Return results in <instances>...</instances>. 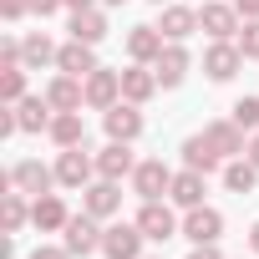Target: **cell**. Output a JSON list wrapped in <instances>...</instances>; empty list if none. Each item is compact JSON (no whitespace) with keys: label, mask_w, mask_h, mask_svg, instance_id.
Instances as JSON below:
<instances>
[{"label":"cell","mask_w":259,"mask_h":259,"mask_svg":"<svg viewBox=\"0 0 259 259\" xmlns=\"http://www.w3.org/2000/svg\"><path fill=\"white\" fill-rule=\"evenodd\" d=\"M173 188V168L163 163V158H148V163H138V173H133V193L148 203V198H163Z\"/></svg>","instance_id":"9c48e42d"},{"label":"cell","mask_w":259,"mask_h":259,"mask_svg":"<svg viewBox=\"0 0 259 259\" xmlns=\"http://www.w3.org/2000/svg\"><path fill=\"white\" fill-rule=\"evenodd\" d=\"M163 46H168V36H163L158 26H133V31H127V56L143 61V66H153V61L163 56Z\"/></svg>","instance_id":"5bb4252c"},{"label":"cell","mask_w":259,"mask_h":259,"mask_svg":"<svg viewBox=\"0 0 259 259\" xmlns=\"http://www.w3.org/2000/svg\"><path fill=\"white\" fill-rule=\"evenodd\" d=\"M234 41H239V51H244V61H259V21H244Z\"/></svg>","instance_id":"1f68e13d"},{"label":"cell","mask_w":259,"mask_h":259,"mask_svg":"<svg viewBox=\"0 0 259 259\" xmlns=\"http://www.w3.org/2000/svg\"><path fill=\"white\" fill-rule=\"evenodd\" d=\"M66 219H71V213H66V203H61L56 193L31 198V224H36L41 234H61V229H66Z\"/></svg>","instance_id":"ffe728a7"},{"label":"cell","mask_w":259,"mask_h":259,"mask_svg":"<svg viewBox=\"0 0 259 259\" xmlns=\"http://www.w3.org/2000/svg\"><path fill=\"white\" fill-rule=\"evenodd\" d=\"M133 173H138L133 143H107V148L97 153V178H112V183H122V178H133Z\"/></svg>","instance_id":"7c38bea8"},{"label":"cell","mask_w":259,"mask_h":259,"mask_svg":"<svg viewBox=\"0 0 259 259\" xmlns=\"http://www.w3.org/2000/svg\"><path fill=\"white\" fill-rule=\"evenodd\" d=\"M143 229H138V219L133 224H112L107 234H102V254L107 259H143Z\"/></svg>","instance_id":"8992f818"},{"label":"cell","mask_w":259,"mask_h":259,"mask_svg":"<svg viewBox=\"0 0 259 259\" xmlns=\"http://www.w3.org/2000/svg\"><path fill=\"white\" fill-rule=\"evenodd\" d=\"M183 168H193V173L208 178V173H224V158L213 153V143H208L203 133H193V138L183 143Z\"/></svg>","instance_id":"d6986e66"},{"label":"cell","mask_w":259,"mask_h":259,"mask_svg":"<svg viewBox=\"0 0 259 259\" xmlns=\"http://www.w3.org/2000/svg\"><path fill=\"white\" fill-rule=\"evenodd\" d=\"M107 31H112V26H107V11H97V6H92V11H71V36H76V41L97 46V41H107Z\"/></svg>","instance_id":"d4e9b609"},{"label":"cell","mask_w":259,"mask_h":259,"mask_svg":"<svg viewBox=\"0 0 259 259\" xmlns=\"http://www.w3.org/2000/svg\"><path fill=\"white\" fill-rule=\"evenodd\" d=\"M239 26H244V16L234 6H224V0H203L198 6V31H208L213 41H234Z\"/></svg>","instance_id":"3957f363"},{"label":"cell","mask_w":259,"mask_h":259,"mask_svg":"<svg viewBox=\"0 0 259 259\" xmlns=\"http://www.w3.org/2000/svg\"><path fill=\"white\" fill-rule=\"evenodd\" d=\"M56 51H61V46H51V36H46V31H31V36L21 41V61H26V71L51 66V61H56Z\"/></svg>","instance_id":"484cf974"},{"label":"cell","mask_w":259,"mask_h":259,"mask_svg":"<svg viewBox=\"0 0 259 259\" xmlns=\"http://www.w3.org/2000/svg\"><path fill=\"white\" fill-rule=\"evenodd\" d=\"M31 11V0H0V16H6V21H21Z\"/></svg>","instance_id":"836d02e7"},{"label":"cell","mask_w":259,"mask_h":259,"mask_svg":"<svg viewBox=\"0 0 259 259\" xmlns=\"http://www.w3.org/2000/svg\"><path fill=\"white\" fill-rule=\"evenodd\" d=\"M0 66H26L21 61V41H11V36L0 41Z\"/></svg>","instance_id":"d6a6232c"},{"label":"cell","mask_w":259,"mask_h":259,"mask_svg":"<svg viewBox=\"0 0 259 259\" xmlns=\"http://www.w3.org/2000/svg\"><path fill=\"white\" fill-rule=\"evenodd\" d=\"M97 0H66V11H92Z\"/></svg>","instance_id":"ab89813d"},{"label":"cell","mask_w":259,"mask_h":259,"mask_svg":"<svg viewBox=\"0 0 259 259\" xmlns=\"http://www.w3.org/2000/svg\"><path fill=\"white\" fill-rule=\"evenodd\" d=\"M158 87H163V81H158V71H153V66H143V61H133V66L122 71V97H127V102H138V107H143Z\"/></svg>","instance_id":"44dd1931"},{"label":"cell","mask_w":259,"mask_h":259,"mask_svg":"<svg viewBox=\"0 0 259 259\" xmlns=\"http://www.w3.org/2000/svg\"><path fill=\"white\" fill-rule=\"evenodd\" d=\"M188 66H193V56L183 51V41H168V46H163V56L153 61V71H158V81H163V87H178V81L188 76Z\"/></svg>","instance_id":"ac0fdd59"},{"label":"cell","mask_w":259,"mask_h":259,"mask_svg":"<svg viewBox=\"0 0 259 259\" xmlns=\"http://www.w3.org/2000/svg\"><path fill=\"white\" fill-rule=\"evenodd\" d=\"M61 6H66V0H31V11H36V16H41V21H46V16H56V11H61Z\"/></svg>","instance_id":"d590c367"},{"label":"cell","mask_w":259,"mask_h":259,"mask_svg":"<svg viewBox=\"0 0 259 259\" xmlns=\"http://www.w3.org/2000/svg\"><path fill=\"white\" fill-rule=\"evenodd\" d=\"M163 16H158V31L168 36V41H188L193 31H198V11H188V6H173V0H168V6H158Z\"/></svg>","instance_id":"e0dca14e"},{"label":"cell","mask_w":259,"mask_h":259,"mask_svg":"<svg viewBox=\"0 0 259 259\" xmlns=\"http://www.w3.org/2000/svg\"><path fill=\"white\" fill-rule=\"evenodd\" d=\"M244 158H249V163H254V168H259V133H254V138H249V148H244Z\"/></svg>","instance_id":"f35d334b"},{"label":"cell","mask_w":259,"mask_h":259,"mask_svg":"<svg viewBox=\"0 0 259 259\" xmlns=\"http://www.w3.org/2000/svg\"><path fill=\"white\" fill-rule=\"evenodd\" d=\"M254 183H259V168L249 158H229L224 163V188L229 193H254Z\"/></svg>","instance_id":"83f0119b"},{"label":"cell","mask_w":259,"mask_h":259,"mask_svg":"<svg viewBox=\"0 0 259 259\" xmlns=\"http://www.w3.org/2000/svg\"><path fill=\"white\" fill-rule=\"evenodd\" d=\"M117 102H122V71L97 66V71L87 76V107H92V112H107V107H117Z\"/></svg>","instance_id":"30bf717a"},{"label":"cell","mask_w":259,"mask_h":259,"mask_svg":"<svg viewBox=\"0 0 259 259\" xmlns=\"http://www.w3.org/2000/svg\"><path fill=\"white\" fill-rule=\"evenodd\" d=\"M153 6H168V0H153Z\"/></svg>","instance_id":"7bdbcfd3"},{"label":"cell","mask_w":259,"mask_h":259,"mask_svg":"<svg viewBox=\"0 0 259 259\" xmlns=\"http://www.w3.org/2000/svg\"><path fill=\"white\" fill-rule=\"evenodd\" d=\"M31 259H76V254H71L66 244H61V249H51V244H41V249H31Z\"/></svg>","instance_id":"e575fe53"},{"label":"cell","mask_w":259,"mask_h":259,"mask_svg":"<svg viewBox=\"0 0 259 259\" xmlns=\"http://www.w3.org/2000/svg\"><path fill=\"white\" fill-rule=\"evenodd\" d=\"M16 117H21V133H41V127H51L56 107H51L46 92H41V97H21V102H16Z\"/></svg>","instance_id":"cb8c5ba5"},{"label":"cell","mask_w":259,"mask_h":259,"mask_svg":"<svg viewBox=\"0 0 259 259\" xmlns=\"http://www.w3.org/2000/svg\"><path fill=\"white\" fill-rule=\"evenodd\" d=\"M239 66H244L239 41H213V46L203 51V71H208V81H234Z\"/></svg>","instance_id":"52a82bcc"},{"label":"cell","mask_w":259,"mask_h":259,"mask_svg":"<svg viewBox=\"0 0 259 259\" xmlns=\"http://www.w3.org/2000/svg\"><path fill=\"white\" fill-rule=\"evenodd\" d=\"M138 229H143L153 244H168V239H178V234H183V224L173 219V208H168L163 198H148V203L138 208Z\"/></svg>","instance_id":"6da1fadb"},{"label":"cell","mask_w":259,"mask_h":259,"mask_svg":"<svg viewBox=\"0 0 259 259\" xmlns=\"http://www.w3.org/2000/svg\"><path fill=\"white\" fill-rule=\"evenodd\" d=\"M229 117H234V122L244 127V133H259V97H239Z\"/></svg>","instance_id":"4dcf8cb0"},{"label":"cell","mask_w":259,"mask_h":259,"mask_svg":"<svg viewBox=\"0 0 259 259\" xmlns=\"http://www.w3.org/2000/svg\"><path fill=\"white\" fill-rule=\"evenodd\" d=\"M56 66H61L66 76H81V81H87V76L97 71V56H92V46H87V41H76V36H71V41L56 51Z\"/></svg>","instance_id":"7402d4cb"},{"label":"cell","mask_w":259,"mask_h":259,"mask_svg":"<svg viewBox=\"0 0 259 259\" xmlns=\"http://www.w3.org/2000/svg\"><path fill=\"white\" fill-rule=\"evenodd\" d=\"M183 239H193V244H219V239H224V213L208 208V203L188 208V219H183Z\"/></svg>","instance_id":"8fae6325"},{"label":"cell","mask_w":259,"mask_h":259,"mask_svg":"<svg viewBox=\"0 0 259 259\" xmlns=\"http://www.w3.org/2000/svg\"><path fill=\"white\" fill-rule=\"evenodd\" d=\"M11 188H21V193H31V198H41V193H51V183H56V168H46V163H36V158H21L11 173Z\"/></svg>","instance_id":"ba28073f"},{"label":"cell","mask_w":259,"mask_h":259,"mask_svg":"<svg viewBox=\"0 0 259 259\" xmlns=\"http://www.w3.org/2000/svg\"><path fill=\"white\" fill-rule=\"evenodd\" d=\"M46 133H51L56 148H81L87 143V122H81V112H56Z\"/></svg>","instance_id":"603a6c76"},{"label":"cell","mask_w":259,"mask_h":259,"mask_svg":"<svg viewBox=\"0 0 259 259\" xmlns=\"http://www.w3.org/2000/svg\"><path fill=\"white\" fill-rule=\"evenodd\" d=\"M249 249L259 254V219H254V229H249Z\"/></svg>","instance_id":"60d3db41"},{"label":"cell","mask_w":259,"mask_h":259,"mask_svg":"<svg viewBox=\"0 0 259 259\" xmlns=\"http://www.w3.org/2000/svg\"><path fill=\"white\" fill-rule=\"evenodd\" d=\"M158 259H163V254H158Z\"/></svg>","instance_id":"ee69618b"},{"label":"cell","mask_w":259,"mask_h":259,"mask_svg":"<svg viewBox=\"0 0 259 259\" xmlns=\"http://www.w3.org/2000/svg\"><path fill=\"white\" fill-rule=\"evenodd\" d=\"M46 102H51L56 112H81V107H87V81H81V76H66V71H61V76H56V81L46 87Z\"/></svg>","instance_id":"9a60e30c"},{"label":"cell","mask_w":259,"mask_h":259,"mask_svg":"<svg viewBox=\"0 0 259 259\" xmlns=\"http://www.w3.org/2000/svg\"><path fill=\"white\" fill-rule=\"evenodd\" d=\"M102 6H127V0H102Z\"/></svg>","instance_id":"b9f144b4"},{"label":"cell","mask_w":259,"mask_h":259,"mask_svg":"<svg viewBox=\"0 0 259 259\" xmlns=\"http://www.w3.org/2000/svg\"><path fill=\"white\" fill-rule=\"evenodd\" d=\"M81 208H87V213H97V219H112V213L122 208V188H117L112 178H97V183H87V188H81Z\"/></svg>","instance_id":"4fadbf2b"},{"label":"cell","mask_w":259,"mask_h":259,"mask_svg":"<svg viewBox=\"0 0 259 259\" xmlns=\"http://www.w3.org/2000/svg\"><path fill=\"white\" fill-rule=\"evenodd\" d=\"M0 219H6V234H21V229H26L31 208H26V193H21V188L6 193V203H0Z\"/></svg>","instance_id":"f1b7e54d"},{"label":"cell","mask_w":259,"mask_h":259,"mask_svg":"<svg viewBox=\"0 0 259 259\" xmlns=\"http://www.w3.org/2000/svg\"><path fill=\"white\" fill-rule=\"evenodd\" d=\"M61 234H66L61 244H66L71 254H92V249H102V234H107V229L97 224V213H87V208H81V213H71V219H66V229H61Z\"/></svg>","instance_id":"5b68a950"},{"label":"cell","mask_w":259,"mask_h":259,"mask_svg":"<svg viewBox=\"0 0 259 259\" xmlns=\"http://www.w3.org/2000/svg\"><path fill=\"white\" fill-rule=\"evenodd\" d=\"M26 97V66H0V102H21Z\"/></svg>","instance_id":"f546056e"},{"label":"cell","mask_w":259,"mask_h":259,"mask_svg":"<svg viewBox=\"0 0 259 259\" xmlns=\"http://www.w3.org/2000/svg\"><path fill=\"white\" fill-rule=\"evenodd\" d=\"M102 127H107V138L112 143H138L143 138V112H138V102H117V107H107L102 112Z\"/></svg>","instance_id":"7a4b0ae2"},{"label":"cell","mask_w":259,"mask_h":259,"mask_svg":"<svg viewBox=\"0 0 259 259\" xmlns=\"http://www.w3.org/2000/svg\"><path fill=\"white\" fill-rule=\"evenodd\" d=\"M203 138L213 143V153H219L224 163H229V158H244V127H239L234 117H229V122H208Z\"/></svg>","instance_id":"2e32d148"},{"label":"cell","mask_w":259,"mask_h":259,"mask_svg":"<svg viewBox=\"0 0 259 259\" xmlns=\"http://www.w3.org/2000/svg\"><path fill=\"white\" fill-rule=\"evenodd\" d=\"M168 198H173L178 208H198V203H203V173H193V168L173 173V188H168Z\"/></svg>","instance_id":"4316f807"},{"label":"cell","mask_w":259,"mask_h":259,"mask_svg":"<svg viewBox=\"0 0 259 259\" xmlns=\"http://www.w3.org/2000/svg\"><path fill=\"white\" fill-rule=\"evenodd\" d=\"M97 178V158H87V143L81 148H61V158H56V183L61 188H87Z\"/></svg>","instance_id":"277c9868"},{"label":"cell","mask_w":259,"mask_h":259,"mask_svg":"<svg viewBox=\"0 0 259 259\" xmlns=\"http://www.w3.org/2000/svg\"><path fill=\"white\" fill-rule=\"evenodd\" d=\"M234 11H239L244 21H259V0H234Z\"/></svg>","instance_id":"8d00e7d4"},{"label":"cell","mask_w":259,"mask_h":259,"mask_svg":"<svg viewBox=\"0 0 259 259\" xmlns=\"http://www.w3.org/2000/svg\"><path fill=\"white\" fill-rule=\"evenodd\" d=\"M188 259H224V254H219V244H193Z\"/></svg>","instance_id":"74e56055"}]
</instances>
